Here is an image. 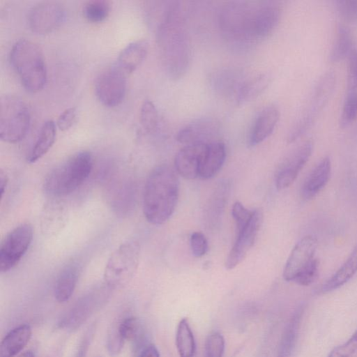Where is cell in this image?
I'll list each match as a JSON object with an SVG mask.
<instances>
[{
  "mask_svg": "<svg viewBox=\"0 0 357 357\" xmlns=\"http://www.w3.org/2000/svg\"><path fill=\"white\" fill-rule=\"evenodd\" d=\"M281 8L273 1H234L226 3L219 15L222 35L243 47L268 37L277 27Z\"/></svg>",
  "mask_w": 357,
  "mask_h": 357,
  "instance_id": "obj_1",
  "label": "cell"
},
{
  "mask_svg": "<svg viewBox=\"0 0 357 357\" xmlns=\"http://www.w3.org/2000/svg\"><path fill=\"white\" fill-rule=\"evenodd\" d=\"M172 3L166 16L157 26V36L164 68L168 75L176 80L188 70L192 49L182 8L178 1Z\"/></svg>",
  "mask_w": 357,
  "mask_h": 357,
  "instance_id": "obj_2",
  "label": "cell"
},
{
  "mask_svg": "<svg viewBox=\"0 0 357 357\" xmlns=\"http://www.w3.org/2000/svg\"><path fill=\"white\" fill-rule=\"evenodd\" d=\"M179 195V181L175 169L167 165L155 167L146 181L143 213L154 225L166 222L174 213Z\"/></svg>",
  "mask_w": 357,
  "mask_h": 357,
  "instance_id": "obj_3",
  "label": "cell"
},
{
  "mask_svg": "<svg viewBox=\"0 0 357 357\" xmlns=\"http://www.w3.org/2000/svg\"><path fill=\"white\" fill-rule=\"evenodd\" d=\"M10 63L24 88L32 93L41 91L47 81V69L43 51L35 42L22 38L10 52Z\"/></svg>",
  "mask_w": 357,
  "mask_h": 357,
  "instance_id": "obj_4",
  "label": "cell"
},
{
  "mask_svg": "<svg viewBox=\"0 0 357 357\" xmlns=\"http://www.w3.org/2000/svg\"><path fill=\"white\" fill-rule=\"evenodd\" d=\"M92 168L91 153L79 151L48 173L44 181V190L54 197L70 195L87 179Z\"/></svg>",
  "mask_w": 357,
  "mask_h": 357,
  "instance_id": "obj_5",
  "label": "cell"
},
{
  "mask_svg": "<svg viewBox=\"0 0 357 357\" xmlns=\"http://www.w3.org/2000/svg\"><path fill=\"white\" fill-rule=\"evenodd\" d=\"M31 124V115L26 102L15 95H4L0 99V137L14 144L26 135Z\"/></svg>",
  "mask_w": 357,
  "mask_h": 357,
  "instance_id": "obj_6",
  "label": "cell"
},
{
  "mask_svg": "<svg viewBox=\"0 0 357 357\" xmlns=\"http://www.w3.org/2000/svg\"><path fill=\"white\" fill-rule=\"evenodd\" d=\"M140 248L135 241L120 245L109 257L104 271L105 284L112 289L127 285L135 275Z\"/></svg>",
  "mask_w": 357,
  "mask_h": 357,
  "instance_id": "obj_7",
  "label": "cell"
},
{
  "mask_svg": "<svg viewBox=\"0 0 357 357\" xmlns=\"http://www.w3.org/2000/svg\"><path fill=\"white\" fill-rule=\"evenodd\" d=\"M335 85V75L333 72H327L319 78L302 115L289 133L287 141L289 143L302 136L316 121L332 95Z\"/></svg>",
  "mask_w": 357,
  "mask_h": 357,
  "instance_id": "obj_8",
  "label": "cell"
},
{
  "mask_svg": "<svg viewBox=\"0 0 357 357\" xmlns=\"http://www.w3.org/2000/svg\"><path fill=\"white\" fill-rule=\"evenodd\" d=\"M106 284L97 287L81 297L59 323L61 328L74 331L79 328L107 301L110 290Z\"/></svg>",
  "mask_w": 357,
  "mask_h": 357,
  "instance_id": "obj_9",
  "label": "cell"
},
{
  "mask_svg": "<svg viewBox=\"0 0 357 357\" xmlns=\"http://www.w3.org/2000/svg\"><path fill=\"white\" fill-rule=\"evenodd\" d=\"M33 227L23 223L12 229L0 247V271L6 273L15 266L28 250L33 240Z\"/></svg>",
  "mask_w": 357,
  "mask_h": 357,
  "instance_id": "obj_10",
  "label": "cell"
},
{
  "mask_svg": "<svg viewBox=\"0 0 357 357\" xmlns=\"http://www.w3.org/2000/svg\"><path fill=\"white\" fill-rule=\"evenodd\" d=\"M126 86V73L118 66H114L100 73L96 80L95 91L103 105L114 107L123 101Z\"/></svg>",
  "mask_w": 357,
  "mask_h": 357,
  "instance_id": "obj_11",
  "label": "cell"
},
{
  "mask_svg": "<svg viewBox=\"0 0 357 357\" xmlns=\"http://www.w3.org/2000/svg\"><path fill=\"white\" fill-rule=\"evenodd\" d=\"M66 16L65 9L56 1H42L34 5L28 14V25L38 34H46L58 28Z\"/></svg>",
  "mask_w": 357,
  "mask_h": 357,
  "instance_id": "obj_12",
  "label": "cell"
},
{
  "mask_svg": "<svg viewBox=\"0 0 357 357\" xmlns=\"http://www.w3.org/2000/svg\"><path fill=\"white\" fill-rule=\"evenodd\" d=\"M263 222V213L260 209L253 211L248 225L237 233L236 241L226 259L225 267L231 270L240 264L254 245Z\"/></svg>",
  "mask_w": 357,
  "mask_h": 357,
  "instance_id": "obj_13",
  "label": "cell"
},
{
  "mask_svg": "<svg viewBox=\"0 0 357 357\" xmlns=\"http://www.w3.org/2000/svg\"><path fill=\"white\" fill-rule=\"evenodd\" d=\"M313 149L311 141H306L290 153L280 165L275 174V186L278 190L289 188L308 161Z\"/></svg>",
  "mask_w": 357,
  "mask_h": 357,
  "instance_id": "obj_14",
  "label": "cell"
},
{
  "mask_svg": "<svg viewBox=\"0 0 357 357\" xmlns=\"http://www.w3.org/2000/svg\"><path fill=\"white\" fill-rule=\"evenodd\" d=\"M317 244L315 236L307 235L295 245L284 268L283 278L286 281L294 282L315 258Z\"/></svg>",
  "mask_w": 357,
  "mask_h": 357,
  "instance_id": "obj_15",
  "label": "cell"
},
{
  "mask_svg": "<svg viewBox=\"0 0 357 357\" xmlns=\"http://www.w3.org/2000/svg\"><path fill=\"white\" fill-rule=\"evenodd\" d=\"M231 183L228 179L220 181L214 188L206 204L204 213L205 226L211 231L217 229L229 199Z\"/></svg>",
  "mask_w": 357,
  "mask_h": 357,
  "instance_id": "obj_16",
  "label": "cell"
},
{
  "mask_svg": "<svg viewBox=\"0 0 357 357\" xmlns=\"http://www.w3.org/2000/svg\"><path fill=\"white\" fill-rule=\"evenodd\" d=\"M207 144H192L183 146L176 155L175 170L184 178L192 180L199 177Z\"/></svg>",
  "mask_w": 357,
  "mask_h": 357,
  "instance_id": "obj_17",
  "label": "cell"
},
{
  "mask_svg": "<svg viewBox=\"0 0 357 357\" xmlns=\"http://www.w3.org/2000/svg\"><path fill=\"white\" fill-rule=\"evenodd\" d=\"M218 122L211 118L197 119L187 125L178 132L176 140L185 145L208 144L218 132Z\"/></svg>",
  "mask_w": 357,
  "mask_h": 357,
  "instance_id": "obj_18",
  "label": "cell"
},
{
  "mask_svg": "<svg viewBox=\"0 0 357 357\" xmlns=\"http://www.w3.org/2000/svg\"><path fill=\"white\" fill-rule=\"evenodd\" d=\"M280 118V112L274 105L263 108L255 118L248 144L255 146L266 139L273 132Z\"/></svg>",
  "mask_w": 357,
  "mask_h": 357,
  "instance_id": "obj_19",
  "label": "cell"
},
{
  "mask_svg": "<svg viewBox=\"0 0 357 357\" xmlns=\"http://www.w3.org/2000/svg\"><path fill=\"white\" fill-rule=\"evenodd\" d=\"M331 172V162L328 157L323 158L312 169L304 181L301 194L304 199L314 197L327 184Z\"/></svg>",
  "mask_w": 357,
  "mask_h": 357,
  "instance_id": "obj_20",
  "label": "cell"
},
{
  "mask_svg": "<svg viewBox=\"0 0 357 357\" xmlns=\"http://www.w3.org/2000/svg\"><path fill=\"white\" fill-rule=\"evenodd\" d=\"M226 158L225 144L213 141L207 144L201 165L199 178L209 179L214 177L221 169Z\"/></svg>",
  "mask_w": 357,
  "mask_h": 357,
  "instance_id": "obj_21",
  "label": "cell"
},
{
  "mask_svg": "<svg viewBox=\"0 0 357 357\" xmlns=\"http://www.w3.org/2000/svg\"><path fill=\"white\" fill-rule=\"evenodd\" d=\"M80 275V267L76 262H70L60 271L56 280L54 294L61 303L67 302L73 295Z\"/></svg>",
  "mask_w": 357,
  "mask_h": 357,
  "instance_id": "obj_22",
  "label": "cell"
},
{
  "mask_svg": "<svg viewBox=\"0 0 357 357\" xmlns=\"http://www.w3.org/2000/svg\"><path fill=\"white\" fill-rule=\"evenodd\" d=\"M149 50V42L145 39L133 41L120 52L117 66L126 74L135 71L145 59Z\"/></svg>",
  "mask_w": 357,
  "mask_h": 357,
  "instance_id": "obj_23",
  "label": "cell"
},
{
  "mask_svg": "<svg viewBox=\"0 0 357 357\" xmlns=\"http://www.w3.org/2000/svg\"><path fill=\"white\" fill-rule=\"evenodd\" d=\"M303 312V305L299 306L295 310L286 324L279 343L277 357L292 356L296 348Z\"/></svg>",
  "mask_w": 357,
  "mask_h": 357,
  "instance_id": "obj_24",
  "label": "cell"
},
{
  "mask_svg": "<svg viewBox=\"0 0 357 357\" xmlns=\"http://www.w3.org/2000/svg\"><path fill=\"white\" fill-rule=\"evenodd\" d=\"M31 334V328L26 324L19 325L10 330L1 342L0 356L14 357L16 356L27 344Z\"/></svg>",
  "mask_w": 357,
  "mask_h": 357,
  "instance_id": "obj_25",
  "label": "cell"
},
{
  "mask_svg": "<svg viewBox=\"0 0 357 357\" xmlns=\"http://www.w3.org/2000/svg\"><path fill=\"white\" fill-rule=\"evenodd\" d=\"M56 125L52 120L45 121L38 137L27 154L26 161L33 163L45 155L52 146L56 137Z\"/></svg>",
  "mask_w": 357,
  "mask_h": 357,
  "instance_id": "obj_26",
  "label": "cell"
},
{
  "mask_svg": "<svg viewBox=\"0 0 357 357\" xmlns=\"http://www.w3.org/2000/svg\"><path fill=\"white\" fill-rule=\"evenodd\" d=\"M357 272V243L340 268L322 285L323 293L335 290L347 282Z\"/></svg>",
  "mask_w": 357,
  "mask_h": 357,
  "instance_id": "obj_27",
  "label": "cell"
},
{
  "mask_svg": "<svg viewBox=\"0 0 357 357\" xmlns=\"http://www.w3.org/2000/svg\"><path fill=\"white\" fill-rule=\"evenodd\" d=\"M269 82L268 74L259 75L243 82L236 95L238 103L243 105L255 99L266 89Z\"/></svg>",
  "mask_w": 357,
  "mask_h": 357,
  "instance_id": "obj_28",
  "label": "cell"
},
{
  "mask_svg": "<svg viewBox=\"0 0 357 357\" xmlns=\"http://www.w3.org/2000/svg\"><path fill=\"white\" fill-rule=\"evenodd\" d=\"M119 328L124 341L132 342L135 349H142L145 344L146 332L138 318L135 317L124 318L119 322Z\"/></svg>",
  "mask_w": 357,
  "mask_h": 357,
  "instance_id": "obj_29",
  "label": "cell"
},
{
  "mask_svg": "<svg viewBox=\"0 0 357 357\" xmlns=\"http://www.w3.org/2000/svg\"><path fill=\"white\" fill-rule=\"evenodd\" d=\"M176 346L179 357H194L196 349L195 341L186 318L182 319L178 324Z\"/></svg>",
  "mask_w": 357,
  "mask_h": 357,
  "instance_id": "obj_30",
  "label": "cell"
},
{
  "mask_svg": "<svg viewBox=\"0 0 357 357\" xmlns=\"http://www.w3.org/2000/svg\"><path fill=\"white\" fill-rule=\"evenodd\" d=\"M354 50L353 40L349 30L344 26H340L331 50L329 60L333 63L342 61L347 56H349Z\"/></svg>",
  "mask_w": 357,
  "mask_h": 357,
  "instance_id": "obj_31",
  "label": "cell"
},
{
  "mask_svg": "<svg viewBox=\"0 0 357 357\" xmlns=\"http://www.w3.org/2000/svg\"><path fill=\"white\" fill-rule=\"evenodd\" d=\"M110 3L105 0H92L87 1L83 7L84 17L90 22H103L110 12Z\"/></svg>",
  "mask_w": 357,
  "mask_h": 357,
  "instance_id": "obj_32",
  "label": "cell"
},
{
  "mask_svg": "<svg viewBox=\"0 0 357 357\" xmlns=\"http://www.w3.org/2000/svg\"><path fill=\"white\" fill-rule=\"evenodd\" d=\"M357 117V87L348 86L343 103L340 123L342 128L350 126Z\"/></svg>",
  "mask_w": 357,
  "mask_h": 357,
  "instance_id": "obj_33",
  "label": "cell"
},
{
  "mask_svg": "<svg viewBox=\"0 0 357 357\" xmlns=\"http://www.w3.org/2000/svg\"><path fill=\"white\" fill-rule=\"evenodd\" d=\"M158 113L153 102L146 100L141 107L140 122L143 128L149 133L154 132L158 126Z\"/></svg>",
  "mask_w": 357,
  "mask_h": 357,
  "instance_id": "obj_34",
  "label": "cell"
},
{
  "mask_svg": "<svg viewBox=\"0 0 357 357\" xmlns=\"http://www.w3.org/2000/svg\"><path fill=\"white\" fill-rule=\"evenodd\" d=\"M225 344V339L220 333H212L206 340L204 357H222Z\"/></svg>",
  "mask_w": 357,
  "mask_h": 357,
  "instance_id": "obj_35",
  "label": "cell"
},
{
  "mask_svg": "<svg viewBox=\"0 0 357 357\" xmlns=\"http://www.w3.org/2000/svg\"><path fill=\"white\" fill-rule=\"evenodd\" d=\"M231 214L236 223V233H238L250 222L253 211L246 208L240 202H236L233 204Z\"/></svg>",
  "mask_w": 357,
  "mask_h": 357,
  "instance_id": "obj_36",
  "label": "cell"
},
{
  "mask_svg": "<svg viewBox=\"0 0 357 357\" xmlns=\"http://www.w3.org/2000/svg\"><path fill=\"white\" fill-rule=\"evenodd\" d=\"M123 339L119 328V322L114 324L109 329L107 338V347L110 356H115L118 355L124 344Z\"/></svg>",
  "mask_w": 357,
  "mask_h": 357,
  "instance_id": "obj_37",
  "label": "cell"
},
{
  "mask_svg": "<svg viewBox=\"0 0 357 357\" xmlns=\"http://www.w3.org/2000/svg\"><path fill=\"white\" fill-rule=\"evenodd\" d=\"M319 263L314 258L310 264L296 277L294 282L301 286H309L312 284L319 275Z\"/></svg>",
  "mask_w": 357,
  "mask_h": 357,
  "instance_id": "obj_38",
  "label": "cell"
},
{
  "mask_svg": "<svg viewBox=\"0 0 357 357\" xmlns=\"http://www.w3.org/2000/svg\"><path fill=\"white\" fill-rule=\"evenodd\" d=\"M357 350V330L344 344L335 347L328 357H351Z\"/></svg>",
  "mask_w": 357,
  "mask_h": 357,
  "instance_id": "obj_39",
  "label": "cell"
},
{
  "mask_svg": "<svg viewBox=\"0 0 357 357\" xmlns=\"http://www.w3.org/2000/svg\"><path fill=\"white\" fill-rule=\"evenodd\" d=\"M190 243L192 253L195 257H201L207 252L208 241L204 234L197 231L192 233Z\"/></svg>",
  "mask_w": 357,
  "mask_h": 357,
  "instance_id": "obj_40",
  "label": "cell"
},
{
  "mask_svg": "<svg viewBox=\"0 0 357 357\" xmlns=\"http://www.w3.org/2000/svg\"><path fill=\"white\" fill-rule=\"evenodd\" d=\"M335 3L341 16L349 20H357V0H338Z\"/></svg>",
  "mask_w": 357,
  "mask_h": 357,
  "instance_id": "obj_41",
  "label": "cell"
},
{
  "mask_svg": "<svg viewBox=\"0 0 357 357\" xmlns=\"http://www.w3.org/2000/svg\"><path fill=\"white\" fill-rule=\"evenodd\" d=\"M77 116L75 107H69L61 113L56 121V126L60 130H68L75 123Z\"/></svg>",
  "mask_w": 357,
  "mask_h": 357,
  "instance_id": "obj_42",
  "label": "cell"
},
{
  "mask_svg": "<svg viewBox=\"0 0 357 357\" xmlns=\"http://www.w3.org/2000/svg\"><path fill=\"white\" fill-rule=\"evenodd\" d=\"M348 86L357 87V50L354 49L349 56Z\"/></svg>",
  "mask_w": 357,
  "mask_h": 357,
  "instance_id": "obj_43",
  "label": "cell"
},
{
  "mask_svg": "<svg viewBox=\"0 0 357 357\" xmlns=\"http://www.w3.org/2000/svg\"><path fill=\"white\" fill-rule=\"evenodd\" d=\"M138 357H160V354L154 345L149 344L141 350Z\"/></svg>",
  "mask_w": 357,
  "mask_h": 357,
  "instance_id": "obj_44",
  "label": "cell"
},
{
  "mask_svg": "<svg viewBox=\"0 0 357 357\" xmlns=\"http://www.w3.org/2000/svg\"><path fill=\"white\" fill-rule=\"evenodd\" d=\"M8 183V178L6 174L1 170L0 172V193L1 197L2 198L5 191L6 190L7 185Z\"/></svg>",
  "mask_w": 357,
  "mask_h": 357,
  "instance_id": "obj_45",
  "label": "cell"
},
{
  "mask_svg": "<svg viewBox=\"0 0 357 357\" xmlns=\"http://www.w3.org/2000/svg\"><path fill=\"white\" fill-rule=\"evenodd\" d=\"M89 335H86L82 341L76 357H84L89 345Z\"/></svg>",
  "mask_w": 357,
  "mask_h": 357,
  "instance_id": "obj_46",
  "label": "cell"
},
{
  "mask_svg": "<svg viewBox=\"0 0 357 357\" xmlns=\"http://www.w3.org/2000/svg\"><path fill=\"white\" fill-rule=\"evenodd\" d=\"M18 357H35V354L32 351L28 350L21 354Z\"/></svg>",
  "mask_w": 357,
  "mask_h": 357,
  "instance_id": "obj_47",
  "label": "cell"
}]
</instances>
